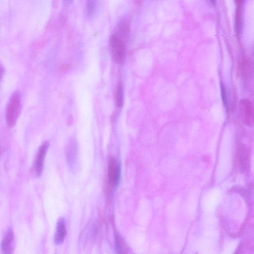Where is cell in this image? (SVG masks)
<instances>
[{
	"label": "cell",
	"mask_w": 254,
	"mask_h": 254,
	"mask_svg": "<svg viewBox=\"0 0 254 254\" xmlns=\"http://www.w3.org/2000/svg\"><path fill=\"white\" fill-rule=\"evenodd\" d=\"M22 109V97L19 91H15L9 98L6 108V121L12 128L16 124Z\"/></svg>",
	"instance_id": "6da1fadb"
},
{
	"label": "cell",
	"mask_w": 254,
	"mask_h": 254,
	"mask_svg": "<svg viewBox=\"0 0 254 254\" xmlns=\"http://www.w3.org/2000/svg\"><path fill=\"white\" fill-rule=\"evenodd\" d=\"M109 47L113 60L118 64L125 61L126 55V42L113 33L109 39Z\"/></svg>",
	"instance_id": "7a4b0ae2"
},
{
	"label": "cell",
	"mask_w": 254,
	"mask_h": 254,
	"mask_svg": "<svg viewBox=\"0 0 254 254\" xmlns=\"http://www.w3.org/2000/svg\"><path fill=\"white\" fill-rule=\"evenodd\" d=\"M240 109L243 121L245 125L252 127L254 124V111L251 101L248 99H242L240 102Z\"/></svg>",
	"instance_id": "3957f363"
},
{
	"label": "cell",
	"mask_w": 254,
	"mask_h": 254,
	"mask_svg": "<svg viewBox=\"0 0 254 254\" xmlns=\"http://www.w3.org/2000/svg\"><path fill=\"white\" fill-rule=\"evenodd\" d=\"M121 175V165L116 159L111 158L108 165V178L110 184L117 186L120 183Z\"/></svg>",
	"instance_id": "277c9868"
},
{
	"label": "cell",
	"mask_w": 254,
	"mask_h": 254,
	"mask_svg": "<svg viewBox=\"0 0 254 254\" xmlns=\"http://www.w3.org/2000/svg\"><path fill=\"white\" fill-rule=\"evenodd\" d=\"M48 148L49 143L45 142L40 146L38 151L34 165L35 174L37 176H40L42 174L45 159Z\"/></svg>",
	"instance_id": "5b68a950"
},
{
	"label": "cell",
	"mask_w": 254,
	"mask_h": 254,
	"mask_svg": "<svg viewBox=\"0 0 254 254\" xmlns=\"http://www.w3.org/2000/svg\"><path fill=\"white\" fill-rule=\"evenodd\" d=\"M130 33L129 20L126 16H123L118 21L114 33L126 42L128 39Z\"/></svg>",
	"instance_id": "8992f818"
},
{
	"label": "cell",
	"mask_w": 254,
	"mask_h": 254,
	"mask_svg": "<svg viewBox=\"0 0 254 254\" xmlns=\"http://www.w3.org/2000/svg\"><path fill=\"white\" fill-rule=\"evenodd\" d=\"M66 155L67 163L70 169L73 172H77L79 167V163L77 147L74 142L70 143L68 146Z\"/></svg>",
	"instance_id": "52a82bcc"
},
{
	"label": "cell",
	"mask_w": 254,
	"mask_h": 254,
	"mask_svg": "<svg viewBox=\"0 0 254 254\" xmlns=\"http://www.w3.org/2000/svg\"><path fill=\"white\" fill-rule=\"evenodd\" d=\"M15 235L13 229L9 228L7 230L1 243V251L4 254L12 253L14 249Z\"/></svg>",
	"instance_id": "ba28073f"
},
{
	"label": "cell",
	"mask_w": 254,
	"mask_h": 254,
	"mask_svg": "<svg viewBox=\"0 0 254 254\" xmlns=\"http://www.w3.org/2000/svg\"><path fill=\"white\" fill-rule=\"evenodd\" d=\"M100 0H86L85 15L90 21L94 20L96 17L100 8Z\"/></svg>",
	"instance_id": "9c48e42d"
},
{
	"label": "cell",
	"mask_w": 254,
	"mask_h": 254,
	"mask_svg": "<svg viewBox=\"0 0 254 254\" xmlns=\"http://www.w3.org/2000/svg\"><path fill=\"white\" fill-rule=\"evenodd\" d=\"M66 235L65 221L63 218H60L57 224L56 231L54 237V243L56 245L62 244L65 240Z\"/></svg>",
	"instance_id": "30bf717a"
},
{
	"label": "cell",
	"mask_w": 254,
	"mask_h": 254,
	"mask_svg": "<svg viewBox=\"0 0 254 254\" xmlns=\"http://www.w3.org/2000/svg\"><path fill=\"white\" fill-rule=\"evenodd\" d=\"M239 73L242 78H247L250 75L251 66L247 60H243L239 64Z\"/></svg>",
	"instance_id": "8fae6325"
},
{
	"label": "cell",
	"mask_w": 254,
	"mask_h": 254,
	"mask_svg": "<svg viewBox=\"0 0 254 254\" xmlns=\"http://www.w3.org/2000/svg\"><path fill=\"white\" fill-rule=\"evenodd\" d=\"M242 28V6H237L235 16V29L238 34H240Z\"/></svg>",
	"instance_id": "7c38bea8"
},
{
	"label": "cell",
	"mask_w": 254,
	"mask_h": 254,
	"mask_svg": "<svg viewBox=\"0 0 254 254\" xmlns=\"http://www.w3.org/2000/svg\"><path fill=\"white\" fill-rule=\"evenodd\" d=\"M124 92L123 88L121 84L118 86L116 95V105L118 107H121L123 104Z\"/></svg>",
	"instance_id": "4fadbf2b"
},
{
	"label": "cell",
	"mask_w": 254,
	"mask_h": 254,
	"mask_svg": "<svg viewBox=\"0 0 254 254\" xmlns=\"http://www.w3.org/2000/svg\"><path fill=\"white\" fill-rule=\"evenodd\" d=\"M115 248L117 253H122V247L121 241L120 239L119 236L117 235L115 236Z\"/></svg>",
	"instance_id": "5bb4252c"
},
{
	"label": "cell",
	"mask_w": 254,
	"mask_h": 254,
	"mask_svg": "<svg viewBox=\"0 0 254 254\" xmlns=\"http://www.w3.org/2000/svg\"><path fill=\"white\" fill-rule=\"evenodd\" d=\"M62 1L63 5L65 7L71 6L74 2V0H62Z\"/></svg>",
	"instance_id": "9a60e30c"
},
{
	"label": "cell",
	"mask_w": 254,
	"mask_h": 254,
	"mask_svg": "<svg viewBox=\"0 0 254 254\" xmlns=\"http://www.w3.org/2000/svg\"><path fill=\"white\" fill-rule=\"evenodd\" d=\"M245 0H234L235 3L237 6H242Z\"/></svg>",
	"instance_id": "2e32d148"
},
{
	"label": "cell",
	"mask_w": 254,
	"mask_h": 254,
	"mask_svg": "<svg viewBox=\"0 0 254 254\" xmlns=\"http://www.w3.org/2000/svg\"><path fill=\"white\" fill-rule=\"evenodd\" d=\"M4 75V69L2 66L0 65V81L2 79Z\"/></svg>",
	"instance_id": "e0dca14e"
},
{
	"label": "cell",
	"mask_w": 254,
	"mask_h": 254,
	"mask_svg": "<svg viewBox=\"0 0 254 254\" xmlns=\"http://www.w3.org/2000/svg\"><path fill=\"white\" fill-rule=\"evenodd\" d=\"M210 1L213 5H215L216 4V0H210Z\"/></svg>",
	"instance_id": "ac0fdd59"
}]
</instances>
